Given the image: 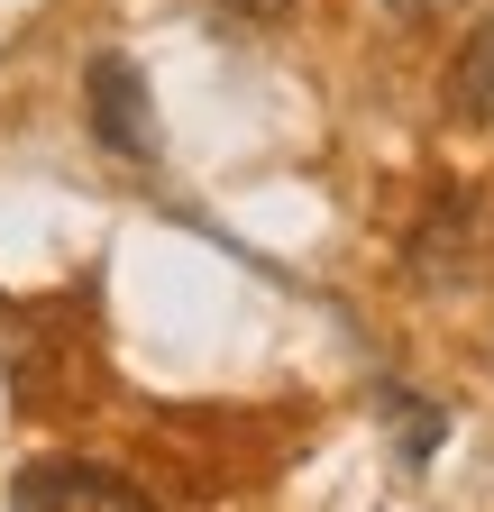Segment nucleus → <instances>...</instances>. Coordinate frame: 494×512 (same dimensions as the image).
<instances>
[{"instance_id":"nucleus-1","label":"nucleus","mask_w":494,"mask_h":512,"mask_svg":"<svg viewBox=\"0 0 494 512\" xmlns=\"http://www.w3.org/2000/svg\"><path fill=\"white\" fill-rule=\"evenodd\" d=\"M83 110H92V138L110 156H129V165H156V101H147V74H138V55H119L101 46L83 64Z\"/></svg>"},{"instance_id":"nucleus-2","label":"nucleus","mask_w":494,"mask_h":512,"mask_svg":"<svg viewBox=\"0 0 494 512\" xmlns=\"http://www.w3.org/2000/svg\"><path fill=\"white\" fill-rule=\"evenodd\" d=\"M10 503L19 512H147V485L101 458H28L10 476Z\"/></svg>"},{"instance_id":"nucleus-3","label":"nucleus","mask_w":494,"mask_h":512,"mask_svg":"<svg viewBox=\"0 0 494 512\" xmlns=\"http://www.w3.org/2000/svg\"><path fill=\"white\" fill-rule=\"evenodd\" d=\"M467 229H476V192H449V202H440V211H430V220L412 229L403 266H412L421 284H458V275H467V247H476Z\"/></svg>"},{"instance_id":"nucleus-4","label":"nucleus","mask_w":494,"mask_h":512,"mask_svg":"<svg viewBox=\"0 0 494 512\" xmlns=\"http://www.w3.org/2000/svg\"><path fill=\"white\" fill-rule=\"evenodd\" d=\"M440 101H449V119H494V19L467 28V46H458V64H449V83H440Z\"/></svg>"},{"instance_id":"nucleus-5","label":"nucleus","mask_w":494,"mask_h":512,"mask_svg":"<svg viewBox=\"0 0 494 512\" xmlns=\"http://www.w3.org/2000/svg\"><path fill=\"white\" fill-rule=\"evenodd\" d=\"M394 412H403V458H430V448H440V430H449V421L430 412V403H403V394H394Z\"/></svg>"},{"instance_id":"nucleus-6","label":"nucleus","mask_w":494,"mask_h":512,"mask_svg":"<svg viewBox=\"0 0 494 512\" xmlns=\"http://www.w3.org/2000/svg\"><path fill=\"white\" fill-rule=\"evenodd\" d=\"M211 10H229V19H247V28H284L293 0H211Z\"/></svg>"},{"instance_id":"nucleus-7","label":"nucleus","mask_w":494,"mask_h":512,"mask_svg":"<svg viewBox=\"0 0 494 512\" xmlns=\"http://www.w3.org/2000/svg\"><path fill=\"white\" fill-rule=\"evenodd\" d=\"M394 10H421V0H394Z\"/></svg>"}]
</instances>
